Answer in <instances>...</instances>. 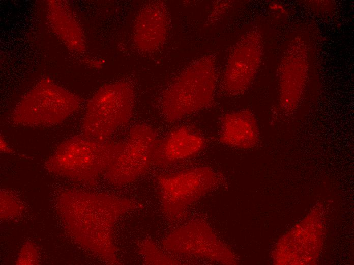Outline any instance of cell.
Returning <instances> with one entry per match:
<instances>
[{
  "label": "cell",
  "instance_id": "7a4b0ae2",
  "mask_svg": "<svg viewBox=\"0 0 354 265\" xmlns=\"http://www.w3.org/2000/svg\"><path fill=\"white\" fill-rule=\"evenodd\" d=\"M123 146L121 142L74 136L58 146L45 166L50 172L94 186Z\"/></svg>",
  "mask_w": 354,
  "mask_h": 265
},
{
  "label": "cell",
  "instance_id": "7c38bea8",
  "mask_svg": "<svg viewBox=\"0 0 354 265\" xmlns=\"http://www.w3.org/2000/svg\"><path fill=\"white\" fill-rule=\"evenodd\" d=\"M259 140V129L254 116L248 111L225 114L221 120L219 141L239 149L255 146Z\"/></svg>",
  "mask_w": 354,
  "mask_h": 265
},
{
  "label": "cell",
  "instance_id": "6da1fadb",
  "mask_svg": "<svg viewBox=\"0 0 354 265\" xmlns=\"http://www.w3.org/2000/svg\"><path fill=\"white\" fill-rule=\"evenodd\" d=\"M59 212L72 237L105 262L121 264L113 238L117 221L140 207L136 201L105 194L68 190L57 200Z\"/></svg>",
  "mask_w": 354,
  "mask_h": 265
},
{
  "label": "cell",
  "instance_id": "ba28073f",
  "mask_svg": "<svg viewBox=\"0 0 354 265\" xmlns=\"http://www.w3.org/2000/svg\"><path fill=\"white\" fill-rule=\"evenodd\" d=\"M162 246L174 254L195 256L222 264L236 262L231 250L208 225L200 221H192L170 232Z\"/></svg>",
  "mask_w": 354,
  "mask_h": 265
},
{
  "label": "cell",
  "instance_id": "4fadbf2b",
  "mask_svg": "<svg viewBox=\"0 0 354 265\" xmlns=\"http://www.w3.org/2000/svg\"><path fill=\"white\" fill-rule=\"evenodd\" d=\"M139 252L146 264H178L180 262L164 254L154 242L145 239L139 245Z\"/></svg>",
  "mask_w": 354,
  "mask_h": 265
},
{
  "label": "cell",
  "instance_id": "52a82bcc",
  "mask_svg": "<svg viewBox=\"0 0 354 265\" xmlns=\"http://www.w3.org/2000/svg\"><path fill=\"white\" fill-rule=\"evenodd\" d=\"M158 140L157 132L149 126L139 124L131 127L122 149L105 173L106 179L112 185L122 186L145 173L152 165Z\"/></svg>",
  "mask_w": 354,
  "mask_h": 265
},
{
  "label": "cell",
  "instance_id": "3957f363",
  "mask_svg": "<svg viewBox=\"0 0 354 265\" xmlns=\"http://www.w3.org/2000/svg\"><path fill=\"white\" fill-rule=\"evenodd\" d=\"M214 61L203 57L185 70L164 92L162 110L171 122L197 112L212 100L216 85Z\"/></svg>",
  "mask_w": 354,
  "mask_h": 265
},
{
  "label": "cell",
  "instance_id": "8fae6325",
  "mask_svg": "<svg viewBox=\"0 0 354 265\" xmlns=\"http://www.w3.org/2000/svg\"><path fill=\"white\" fill-rule=\"evenodd\" d=\"M168 17L162 3L154 2L144 7L134 25V39L137 47L145 52L154 51L164 42L167 32Z\"/></svg>",
  "mask_w": 354,
  "mask_h": 265
},
{
  "label": "cell",
  "instance_id": "9c48e42d",
  "mask_svg": "<svg viewBox=\"0 0 354 265\" xmlns=\"http://www.w3.org/2000/svg\"><path fill=\"white\" fill-rule=\"evenodd\" d=\"M260 59L259 38L250 34L237 44L228 60L223 79V88L231 94L246 90L252 81Z\"/></svg>",
  "mask_w": 354,
  "mask_h": 265
},
{
  "label": "cell",
  "instance_id": "30bf717a",
  "mask_svg": "<svg viewBox=\"0 0 354 265\" xmlns=\"http://www.w3.org/2000/svg\"><path fill=\"white\" fill-rule=\"evenodd\" d=\"M202 136L185 126L177 128L155 145L152 165L164 166L191 157L204 148Z\"/></svg>",
  "mask_w": 354,
  "mask_h": 265
},
{
  "label": "cell",
  "instance_id": "277c9868",
  "mask_svg": "<svg viewBox=\"0 0 354 265\" xmlns=\"http://www.w3.org/2000/svg\"><path fill=\"white\" fill-rule=\"evenodd\" d=\"M134 101V91L128 82H119L102 87L87 104L82 123L83 135L106 140L129 122Z\"/></svg>",
  "mask_w": 354,
  "mask_h": 265
},
{
  "label": "cell",
  "instance_id": "8992f818",
  "mask_svg": "<svg viewBox=\"0 0 354 265\" xmlns=\"http://www.w3.org/2000/svg\"><path fill=\"white\" fill-rule=\"evenodd\" d=\"M79 105L73 95L52 84L42 83L22 101L15 111V123L48 126L65 120Z\"/></svg>",
  "mask_w": 354,
  "mask_h": 265
},
{
  "label": "cell",
  "instance_id": "5bb4252c",
  "mask_svg": "<svg viewBox=\"0 0 354 265\" xmlns=\"http://www.w3.org/2000/svg\"><path fill=\"white\" fill-rule=\"evenodd\" d=\"M24 209L22 205L15 197L6 191L1 192V218L8 219L15 217L20 214Z\"/></svg>",
  "mask_w": 354,
  "mask_h": 265
},
{
  "label": "cell",
  "instance_id": "5b68a950",
  "mask_svg": "<svg viewBox=\"0 0 354 265\" xmlns=\"http://www.w3.org/2000/svg\"><path fill=\"white\" fill-rule=\"evenodd\" d=\"M220 177L211 169L197 167L157 177L162 210L172 222L182 219L191 204L213 190Z\"/></svg>",
  "mask_w": 354,
  "mask_h": 265
},
{
  "label": "cell",
  "instance_id": "9a60e30c",
  "mask_svg": "<svg viewBox=\"0 0 354 265\" xmlns=\"http://www.w3.org/2000/svg\"><path fill=\"white\" fill-rule=\"evenodd\" d=\"M37 262V253L29 243L22 248L16 262L17 264H35Z\"/></svg>",
  "mask_w": 354,
  "mask_h": 265
}]
</instances>
